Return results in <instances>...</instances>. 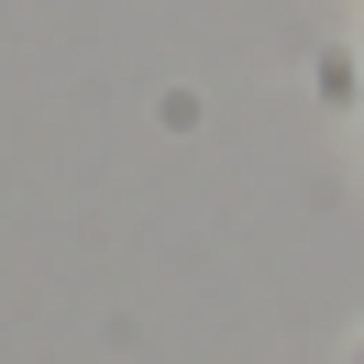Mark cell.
Instances as JSON below:
<instances>
[{"label":"cell","instance_id":"6da1fadb","mask_svg":"<svg viewBox=\"0 0 364 364\" xmlns=\"http://www.w3.org/2000/svg\"><path fill=\"white\" fill-rule=\"evenodd\" d=\"M353 364H364V342H353Z\"/></svg>","mask_w":364,"mask_h":364}]
</instances>
